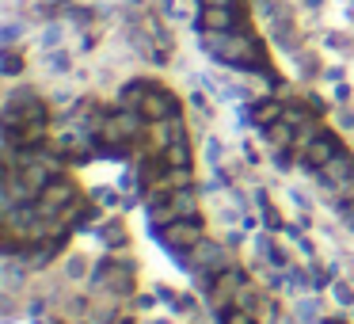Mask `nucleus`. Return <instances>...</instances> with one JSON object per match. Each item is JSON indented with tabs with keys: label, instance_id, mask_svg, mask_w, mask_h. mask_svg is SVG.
I'll return each mask as SVG.
<instances>
[{
	"label": "nucleus",
	"instance_id": "nucleus-1",
	"mask_svg": "<svg viewBox=\"0 0 354 324\" xmlns=\"http://www.w3.org/2000/svg\"><path fill=\"white\" fill-rule=\"evenodd\" d=\"M179 267H187V271H198V267H206V271H221V267H225V252H221V244H217V241H206V237H202V241L183 256Z\"/></svg>",
	"mask_w": 354,
	"mask_h": 324
},
{
	"label": "nucleus",
	"instance_id": "nucleus-2",
	"mask_svg": "<svg viewBox=\"0 0 354 324\" xmlns=\"http://www.w3.org/2000/svg\"><path fill=\"white\" fill-rule=\"evenodd\" d=\"M198 241H202V229H198L195 217H183V222L164 229V248H172V252H190Z\"/></svg>",
	"mask_w": 354,
	"mask_h": 324
},
{
	"label": "nucleus",
	"instance_id": "nucleus-3",
	"mask_svg": "<svg viewBox=\"0 0 354 324\" xmlns=\"http://www.w3.org/2000/svg\"><path fill=\"white\" fill-rule=\"evenodd\" d=\"M335 153H339V142H335V138H331V133H316L313 142L305 145L301 160H305V168H328Z\"/></svg>",
	"mask_w": 354,
	"mask_h": 324
},
{
	"label": "nucleus",
	"instance_id": "nucleus-4",
	"mask_svg": "<svg viewBox=\"0 0 354 324\" xmlns=\"http://www.w3.org/2000/svg\"><path fill=\"white\" fill-rule=\"evenodd\" d=\"M69 199H73V191H69L65 183H49V187H42V195H38V214L42 217H58L61 210L69 206Z\"/></svg>",
	"mask_w": 354,
	"mask_h": 324
},
{
	"label": "nucleus",
	"instance_id": "nucleus-5",
	"mask_svg": "<svg viewBox=\"0 0 354 324\" xmlns=\"http://www.w3.org/2000/svg\"><path fill=\"white\" fill-rule=\"evenodd\" d=\"M175 111H179V107H175V100H172V96H164V91H157V88L148 91L145 103H141V115H145V118H172Z\"/></svg>",
	"mask_w": 354,
	"mask_h": 324
},
{
	"label": "nucleus",
	"instance_id": "nucleus-6",
	"mask_svg": "<svg viewBox=\"0 0 354 324\" xmlns=\"http://www.w3.org/2000/svg\"><path fill=\"white\" fill-rule=\"evenodd\" d=\"M294 321H297V324H320V321H324V301L316 298V294L294 298Z\"/></svg>",
	"mask_w": 354,
	"mask_h": 324
},
{
	"label": "nucleus",
	"instance_id": "nucleus-7",
	"mask_svg": "<svg viewBox=\"0 0 354 324\" xmlns=\"http://www.w3.org/2000/svg\"><path fill=\"white\" fill-rule=\"evenodd\" d=\"M263 138H267V145H271V149H289V145L297 142V130L286 122V118H278V122L263 126Z\"/></svg>",
	"mask_w": 354,
	"mask_h": 324
},
{
	"label": "nucleus",
	"instance_id": "nucleus-8",
	"mask_svg": "<svg viewBox=\"0 0 354 324\" xmlns=\"http://www.w3.org/2000/svg\"><path fill=\"white\" fill-rule=\"evenodd\" d=\"M42 69H46L49 76H65L69 69H73V58H69L65 46H58V50H46V54H42Z\"/></svg>",
	"mask_w": 354,
	"mask_h": 324
},
{
	"label": "nucleus",
	"instance_id": "nucleus-9",
	"mask_svg": "<svg viewBox=\"0 0 354 324\" xmlns=\"http://www.w3.org/2000/svg\"><path fill=\"white\" fill-rule=\"evenodd\" d=\"M168 202H172V210H175V217H179V222H183V217H195L198 214V195L187 191V187L172 191V199H168Z\"/></svg>",
	"mask_w": 354,
	"mask_h": 324
},
{
	"label": "nucleus",
	"instance_id": "nucleus-10",
	"mask_svg": "<svg viewBox=\"0 0 354 324\" xmlns=\"http://www.w3.org/2000/svg\"><path fill=\"white\" fill-rule=\"evenodd\" d=\"M202 23H206V31H229V27H232V12L225 8V4H206Z\"/></svg>",
	"mask_w": 354,
	"mask_h": 324
},
{
	"label": "nucleus",
	"instance_id": "nucleus-11",
	"mask_svg": "<svg viewBox=\"0 0 354 324\" xmlns=\"http://www.w3.org/2000/svg\"><path fill=\"white\" fill-rule=\"evenodd\" d=\"M164 160L172 168H190V149H187V133H179L172 145H164Z\"/></svg>",
	"mask_w": 354,
	"mask_h": 324
},
{
	"label": "nucleus",
	"instance_id": "nucleus-12",
	"mask_svg": "<svg viewBox=\"0 0 354 324\" xmlns=\"http://www.w3.org/2000/svg\"><path fill=\"white\" fill-rule=\"evenodd\" d=\"M148 91H153L148 84H126V88H118V103L130 107V111H141V103H145Z\"/></svg>",
	"mask_w": 354,
	"mask_h": 324
},
{
	"label": "nucleus",
	"instance_id": "nucleus-13",
	"mask_svg": "<svg viewBox=\"0 0 354 324\" xmlns=\"http://www.w3.org/2000/svg\"><path fill=\"white\" fill-rule=\"evenodd\" d=\"M34 46H38L42 54H46V50H58V46H65V27H61V23H46V31L34 39Z\"/></svg>",
	"mask_w": 354,
	"mask_h": 324
},
{
	"label": "nucleus",
	"instance_id": "nucleus-14",
	"mask_svg": "<svg viewBox=\"0 0 354 324\" xmlns=\"http://www.w3.org/2000/svg\"><path fill=\"white\" fill-rule=\"evenodd\" d=\"M328 294H331V301H335L339 309H354V286L346 283V279H335V283L328 286Z\"/></svg>",
	"mask_w": 354,
	"mask_h": 324
},
{
	"label": "nucleus",
	"instance_id": "nucleus-15",
	"mask_svg": "<svg viewBox=\"0 0 354 324\" xmlns=\"http://www.w3.org/2000/svg\"><path fill=\"white\" fill-rule=\"evenodd\" d=\"M91 199L103 202V206H126L122 187H91Z\"/></svg>",
	"mask_w": 354,
	"mask_h": 324
},
{
	"label": "nucleus",
	"instance_id": "nucleus-16",
	"mask_svg": "<svg viewBox=\"0 0 354 324\" xmlns=\"http://www.w3.org/2000/svg\"><path fill=\"white\" fill-rule=\"evenodd\" d=\"M282 118V107L274 100H259V107H256V122L259 126H271V122H278Z\"/></svg>",
	"mask_w": 354,
	"mask_h": 324
},
{
	"label": "nucleus",
	"instance_id": "nucleus-17",
	"mask_svg": "<svg viewBox=\"0 0 354 324\" xmlns=\"http://www.w3.org/2000/svg\"><path fill=\"white\" fill-rule=\"evenodd\" d=\"M65 279H73V283H80V279H88V256H69L65 259Z\"/></svg>",
	"mask_w": 354,
	"mask_h": 324
},
{
	"label": "nucleus",
	"instance_id": "nucleus-18",
	"mask_svg": "<svg viewBox=\"0 0 354 324\" xmlns=\"http://www.w3.org/2000/svg\"><path fill=\"white\" fill-rule=\"evenodd\" d=\"M240 286H244V274H240L236 267H232V271H225L221 279H217V290H221V294H236Z\"/></svg>",
	"mask_w": 354,
	"mask_h": 324
},
{
	"label": "nucleus",
	"instance_id": "nucleus-19",
	"mask_svg": "<svg viewBox=\"0 0 354 324\" xmlns=\"http://www.w3.org/2000/svg\"><path fill=\"white\" fill-rule=\"evenodd\" d=\"M103 244H107V248H118V244H126V225L111 222L107 229H103Z\"/></svg>",
	"mask_w": 354,
	"mask_h": 324
},
{
	"label": "nucleus",
	"instance_id": "nucleus-20",
	"mask_svg": "<svg viewBox=\"0 0 354 324\" xmlns=\"http://www.w3.org/2000/svg\"><path fill=\"white\" fill-rule=\"evenodd\" d=\"M202 153H206V160H210V164H217V160L225 157V142L210 133V138H206V145H202Z\"/></svg>",
	"mask_w": 354,
	"mask_h": 324
},
{
	"label": "nucleus",
	"instance_id": "nucleus-21",
	"mask_svg": "<svg viewBox=\"0 0 354 324\" xmlns=\"http://www.w3.org/2000/svg\"><path fill=\"white\" fill-rule=\"evenodd\" d=\"M267 259H271L278 271H289V267H294V263H289V252L278 248V244H271V248H267Z\"/></svg>",
	"mask_w": 354,
	"mask_h": 324
},
{
	"label": "nucleus",
	"instance_id": "nucleus-22",
	"mask_svg": "<svg viewBox=\"0 0 354 324\" xmlns=\"http://www.w3.org/2000/svg\"><path fill=\"white\" fill-rule=\"evenodd\" d=\"M232 305L236 309H247V313H256V290H247V286H240L236 298H232Z\"/></svg>",
	"mask_w": 354,
	"mask_h": 324
},
{
	"label": "nucleus",
	"instance_id": "nucleus-23",
	"mask_svg": "<svg viewBox=\"0 0 354 324\" xmlns=\"http://www.w3.org/2000/svg\"><path fill=\"white\" fill-rule=\"evenodd\" d=\"M282 118H286V122L294 126V130H301L305 122H313V118H309L305 111H297V107H282Z\"/></svg>",
	"mask_w": 354,
	"mask_h": 324
},
{
	"label": "nucleus",
	"instance_id": "nucleus-24",
	"mask_svg": "<svg viewBox=\"0 0 354 324\" xmlns=\"http://www.w3.org/2000/svg\"><path fill=\"white\" fill-rule=\"evenodd\" d=\"M19 69H23V58H19L16 50H8V58H4V76H16Z\"/></svg>",
	"mask_w": 354,
	"mask_h": 324
},
{
	"label": "nucleus",
	"instance_id": "nucleus-25",
	"mask_svg": "<svg viewBox=\"0 0 354 324\" xmlns=\"http://www.w3.org/2000/svg\"><path fill=\"white\" fill-rule=\"evenodd\" d=\"M324 42H328V50H339V54L351 50V39H346V34H328Z\"/></svg>",
	"mask_w": 354,
	"mask_h": 324
},
{
	"label": "nucleus",
	"instance_id": "nucleus-26",
	"mask_svg": "<svg viewBox=\"0 0 354 324\" xmlns=\"http://www.w3.org/2000/svg\"><path fill=\"white\" fill-rule=\"evenodd\" d=\"M225 324H256V321H252V313H247V309H232Z\"/></svg>",
	"mask_w": 354,
	"mask_h": 324
},
{
	"label": "nucleus",
	"instance_id": "nucleus-27",
	"mask_svg": "<svg viewBox=\"0 0 354 324\" xmlns=\"http://www.w3.org/2000/svg\"><path fill=\"white\" fill-rule=\"evenodd\" d=\"M19 31H23V27H19V23H8V27H4V42H8V46H12V42L19 39Z\"/></svg>",
	"mask_w": 354,
	"mask_h": 324
},
{
	"label": "nucleus",
	"instance_id": "nucleus-28",
	"mask_svg": "<svg viewBox=\"0 0 354 324\" xmlns=\"http://www.w3.org/2000/svg\"><path fill=\"white\" fill-rule=\"evenodd\" d=\"M335 118H339V126H346V130H354V111H346V107H343Z\"/></svg>",
	"mask_w": 354,
	"mask_h": 324
},
{
	"label": "nucleus",
	"instance_id": "nucleus-29",
	"mask_svg": "<svg viewBox=\"0 0 354 324\" xmlns=\"http://www.w3.org/2000/svg\"><path fill=\"white\" fill-rule=\"evenodd\" d=\"M141 324H172V316H145Z\"/></svg>",
	"mask_w": 354,
	"mask_h": 324
},
{
	"label": "nucleus",
	"instance_id": "nucleus-30",
	"mask_svg": "<svg viewBox=\"0 0 354 324\" xmlns=\"http://www.w3.org/2000/svg\"><path fill=\"white\" fill-rule=\"evenodd\" d=\"M351 313H354V309H351Z\"/></svg>",
	"mask_w": 354,
	"mask_h": 324
}]
</instances>
